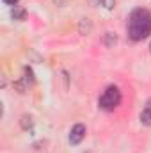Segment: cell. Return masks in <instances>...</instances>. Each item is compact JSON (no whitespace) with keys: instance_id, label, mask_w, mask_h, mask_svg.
Segmentation results:
<instances>
[{"instance_id":"cell-14","label":"cell","mask_w":151,"mask_h":153,"mask_svg":"<svg viewBox=\"0 0 151 153\" xmlns=\"http://www.w3.org/2000/svg\"><path fill=\"white\" fill-rule=\"evenodd\" d=\"M150 50H151V43H150Z\"/></svg>"},{"instance_id":"cell-6","label":"cell","mask_w":151,"mask_h":153,"mask_svg":"<svg viewBox=\"0 0 151 153\" xmlns=\"http://www.w3.org/2000/svg\"><path fill=\"white\" fill-rule=\"evenodd\" d=\"M91 22H89V18H84L82 22H80V25H78V30H80V34H89L91 32Z\"/></svg>"},{"instance_id":"cell-2","label":"cell","mask_w":151,"mask_h":153,"mask_svg":"<svg viewBox=\"0 0 151 153\" xmlns=\"http://www.w3.org/2000/svg\"><path fill=\"white\" fill-rule=\"evenodd\" d=\"M119 103H121V91H119L115 85H109V87L103 91V94L100 96V100H98L100 109H103V111H107V112L117 109Z\"/></svg>"},{"instance_id":"cell-12","label":"cell","mask_w":151,"mask_h":153,"mask_svg":"<svg viewBox=\"0 0 151 153\" xmlns=\"http://www.w3.org/2000/svg\"><path fill=\"white\" fill-rule=\"evenodd\" d=\"M68 2H70V0H53V4H55V5H59V7H62V5H66Z\"/></svg>"},{"instance_id":"cell-11","label":"cell","mask_w":151,"mask_h":153,"mask_svg":"<svg viewBox=\"0 0 151 153\" xmlns=\"http://www.w3.org/2000/svg\"><path fill=\"white\" fill-rule=\"evenodd\" d=\"M2 2H4V4H5V5H13V7H16V5H18V2H20V0H2Z\"/></svg>"},{"instance_id":"cell-8","label":"cell","mask_w":151,"mask_h":153,"mask_svg":"<svg viewBox=\"0 0 151 153\" xmlns=\"http://www.w3.org/2000/svg\"><path fill=\"white\" fill-rule=\"evenodd\" d=\"M23 71H25V75H27L23 80H25L27 84H32V82H34V73H32V70H30L29 66H25V70H23Z\"/></svg>"},{"instance_id":"cell-4","label":"cell","mask_w":151,"mask_h":153,"mask_svg":"<svg viewBox=\"0 0 151 153\" xmlns=\"http://www.w3.org/2000/svg\"><path fill=\"white\" fill-rule=\"evenodd\" d=\"M141 123L146 125V126H151V98L146 102L144 111L141 112Z\"/></svg>"},{"instance_id":"cell-5","label":"cell","mask_w":151,"mask_h":153,"mask_svg":"<svg viewBox=\"0 0 151 153\" xmlns=\"http://www.w3.org/2000/svg\"><path fill=\"white\" fill-rule=\"evenodd\" d=\"M25 16H27V11L23 7H20V5L13 7V11H11V18L13 20H25Z\"/></svg>"},{"instance_id":"cell-10","label":"cell","mask_w":151,"mask_h":153,"mask_svg":"<svg viewBox=\"0 0 151 153\" xmlns=\"http://www.w3.org/2000/svg\"><path fill=\"white\" fill-rule=\"evenodd\" d=\"M101 5H103L105 9L112 11L114 7H115V0H101Z\"/></svg>"},{"instance_id":"cell-13","label":"cell","mask_w":151,"mask_h":153,"mask_svg":"<svg viewBox=\"0 0 151 153\" xmlns=\"http://www.w3.org/2000/svg\"><path fill=\"white\" fill-rule=\"evenodd\" d=\"M93 4H94V5H100V4H101V0H93Z\"/></svg>"},{"instance_id":"cell-1","label":"cell","mask_w":151,"mask_h":153,"mask_svg":"<svg viewBox=\"0 0 151 153\" xmlns=\"http://www.w3.org/2000/svg\"><path fill=\"white\" fill-rule=\"evenodd\" d=\"M128 38L132 41H142L151 34V13L148 9H135L132 11L126 25Z\"/></svg>"},{"instance_id":"cell-7","label":"cell","mask_w":151,"mask_h":153,"mask_svg":"<svg viewBox=\"0 0 151 153\" xmlns=\"http://www.w3.org/2000/svg\"><path fill=\"white\" fill-rule=\"evenodd\" d=\"M115 41H117L115 34H112V32H107V34H105V45H107V46H114Z\"/></svg>"},{"instance_id":"cell-3","label":"cell","mask_w":151,"mask_h":153,"mask_svg":"<svg viewBox=\"0 0 151 153\" xmlns=\"http://www.w3.org/2000/svg\"><path fill=\"white\" fill-rule=\"evenodd\" d=\"M85 134H87V128H85V125H82V123H76L75 126L71 128V132H70V143H71L73 146L80 144V143L84 141Z\"/></svg>"},{"instance_id":"cell-9","label":"cell","mask_w":151,"mask_h":153,"mask_svg":"<svg viewBox=\"0 0 151 153\" xmlns=\"http://www.w3.org/2000/svg\"><path fill=\"white\" fill-rule=\"evenodd\" d=\"M14 87L18 89V93H25V91H27V84H25V80H18V82H14Z\"/></svg>"}]
</instances>
